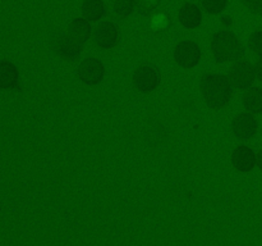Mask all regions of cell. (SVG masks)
Wrapping results in <instances>:
<instances>
[{
	"label": "cell",
	"mask_w": 262,
	"mask_h": 246,
	"mask_svg": "<svg viewBox=\"0 0 262 246\" xmlns=\"http://www.w3.org/2000/svg\"><path fill=\"white\" fill-rule=\"evenodd\" d=\"M201 92L205 102L212 109L225 108L232 100L234 86L229 77L220 73H207L201 78Z\"/></svg>",
	"instance_id": "1"
},
{
	"label": "cell",
	"mask_w": 262,
	"mask_h": 246,
	"mask_svg": "<svg viewBox=\"0 0 262 246\" xmlns=\"http://www.w3.org/2000/svg\"><path fill=\"white\" fill-rule=\"evenodd\" d=\"M210 49L215 61L230 63L238 61L245 56L246 48L242 41L235 36L234 32L229 30H219L211 36L210 40Z\"/></svg>",
	"instance_id": "2"
},
{
	"label": "cell",
	"mask_w": 262,
	"mask_h": 246,
	"mask_svg": "<svg viewBox=\"0 0 262 246\" xmlns=\"http://www.w3.org/2000/svg\"><path fill=\"white\" fill-rule=\"evenodd\" d=\"M50 44L54 53L60 56L61 59H66V60H74L83 51V45L74 40L69 35V32H64V31L54 32L51 36Z\"/></svg>",
	"instance_id": "3"
},
{
	"label": "cell",
	"mask_w": 262,
	"mask_h": 246,
	"mask_svg": "<svg viewBox=\"0 0 262 246\" xmlns=\"http://www.w3.org/2000/svg\"><path fill=\"white\" fill-rule=\"evenodd\" d=\"M230 82L237 90H247L252 87L255 84L256 78V69L255 64L251 63L250 60L241 59V60L234 61L228 72Z\"/></svg>",
	"instance_id": "4"
},
{
	"label": "cell",
	"mask_w": 262,
	"mask_h": 246,
	"mask_svg": "<svg viewBox=\"0 0 262 246\" xmlns=\"http://www.w3.org/2000/svg\"><path fill=\"white\" fill-rule=\"evenodd\" d=\"M174 60L179 67L186 69L194 68L202 56L201 46L193 40L179 41L174 48Z\"/></svg>",
	"instance_id": "5"
},
{
	"label": "cell",
	"mask_w": 262,
	"mask_h": 246,
	"mask_svg": "<svg viewBox=\"0 0 262 246\" xmlns=\"http://www.w3.org/2000/svg\"><path fill=\"white\" fill-rule=\"evenodd\" d=\"M105 69L104 63L100 59L90 56V58L83 59L77 67L76 74L81 82L89 86H96L100 82H102L105 77Z\"/></svg>",
	"instance_id": "6"
},
{
	"label": "cell",
	"mask_w": 262,
	"mask_h": 246,
	"mask_svg": "<svg viewBox=\"0 0 262 246\" xmlns=\"http://www.w3.org/2000/svg\"><path fill=\"white\" fill-rule=\"evenodd\" d=\"M132 81L138 91L148 94L158 89L159 84H160V74H159L156 67L151 66V64H143L136 69Z\"/></svg>",
	"instance_id": "7"
},
{
	"label": "cell",
	"mask_w": 262,
	"mask_h": 246,
	"mask_svg": "<svg viewBox=\"0 0 262 246\" xmlns=\"http://www.w3.org/2000/svg\"><path fill=\"white\" fill-rule=\"evenodd\" d=\"M232 131L235 137L241 141H248L256 136L258 131V120L255 114L243 112L235 115L232 120Z\"/></svg>",
	"instance_id": "8"
},
{
	"label": "cell",
	"mask_w": 262,
	"mask_h": 246,
	"mask_svg": "<svg viewBox=\"0 0 262 246\" xmlns=\"http://www.w3.org/2000/svg\"><path fill=\"white\" fill-rule=\"evenodd\" d=\"M94 41L100 49H113L119 41V30L112 20L99 23L94 30Z\"/></svg>",
	"instance_id": "9"
},
{
	"label": "cell",
	"mask_w": 262,
	"mask_h": 246,
	"mask_svg": "<svg viewBox=\"0 0 262 246\" xmlns=\"http://www.w3.org/2000/svg\"><path fill=\"white\" fill-rule=\"evenodd\" d=\"M232 163L237 171L247 173L257 166V154L247 145H239L233 150Z\"/></svg>",
	"instance_id": "10"
},
{
	"label": "cell",
	"mask_w": 262,
	"mask_h": 246,
	"mask_svg": "<svg viewBox=\"0 0 262 246\" xmlns=\"http://www.w3.org/2000/svg\"><path fill=\"white\" fill-rule=\"evenodd\" d=\"M178 20L187 30L199 28L202 23V12L194 3H184L178 12Z\"/></svg>",
	"instance_id": "11"
},
{
	"label": "cell",
	"mask_w": 262,
	"mask_h": 246,
	"mask_svg": "<svg viewBox=\"0 0 262 246\" xmlns=\"http://www.w3.org/2000/svg\"><path fill=\"white\" fill-rule=\"evenodd\" d=\"M68 32L72 37L79 44L84 45L92 35V26L89 19L84 17L74 18L68 27Z\"/></svg>",
	"instance_id": "12"
},
{
	"label": "cell",
	"mask_w": 262,
	"mask_h": 246,
	"mask_svg": "<svg viewBox=\"0 0 262 246\" xmlns=\"http://www.w3.org/2000/svg\"><path fill=\"white\" fill-rule=\"evenodd\" d=\"M19 72L18 68L9 60L0 63V87L4 90H13L18 86Z\"/></svg>",
	"instance_id": "13"
},
{
	"label": "cell",
	"mask_w": 262,
	"mask_h": 246,
	"mask_svg": "<svg viewBox=\"0 0 262 246\" xmlns=\"http://www.w3.org/2000/svg\"><path fill=\"white\" fill-rule=\"evenodd\" d=\"M242 104L252 114H262V87H250L242 95Z\"/></svg>",
	"instance_id": "14"
},
{
	"label": "cell",
	"mask_w": 262,
	"mask_h": 246,
	"mask_svg": "<svg viewBox=\"0 0 262 246\" xmlns=\"http://www.w3.org/2000/svg\"><path fill=\"white\" fill-rule=\"evenodd\" d=\"M82 14L90 22H96L106 15V4L104 0H84L82 3Z\"/></svg>",
	"instance_id": "15"
},
{
	"label": "cell",
	"mask_w": 262,
	"mask_h": 246,
	"mask_svg": "<svg viewBox=\"0 0 262 246\" xmlns=\"http://www.w3.org/2000/svg\"><path fill=\"white\" fill-rule=\"evenodd\" d=\"M136 8H137V2L136 0H114L113 2L114 14L117 17L122 18V19L130 17L136 10Z\"/></svg>",
	"instance_id": "16"
},
{
	"label": "cell",
	"mask_w": 262,
	"mask_h": 246,
	"mask_svg": "<svg viewBox=\"0 0 262 246\" xmlns=\"http://www.w3.org/2000/svg\"><path fill=\"white\" fill-rule=\"evenodd\" d=\"M200 4L205 13L216 15L224 12L228 5V0H200Z\"/></svg>",
	"instance_id": "17"
},
{
	"label": "cell",
	"mask_w": 262,
	"mask_h": 246,
	"mask_svg": "<svg viewBox=\"0 0 262 246\" xmlns=\"http://www.w3.org/2000/svg\"><path fill=\"white\" fill-rule=\"evenodd\" d=\"M248 48L255 55L262 58V30L255 31L248 37Z\"/></svg>",
	"instance_id": "18"
},
{
	"label": "cell",
	"mask_w": 262,
	"mask_h": 246,
	"mask_svg": "<svg viewBox=\"0 0 262 246\" xmlns=\"http://www.w3.org/2000/svg\"><path fill=\"white\" fill-rule=\"evenodd\" d=\"M136 2H137L136 9L142 15L151 14L154 10L158 9L159 4H160V0H136Z\"/></svg>",
	"instance_id": "19"
},
{
	"label": "cell",
	"mask_w": 262,
	"mask_h": 246,
	"mask_svg": "<svg viewBox=\"0 0 262 246\" xmlns=\"http://www.w3.org/2000/svg\"><path fill=\"white\" fill-rule=\"evenodd\" d=\"M151 26H152L154 30H158V31L166 30V28L170 26V19H169V17L166 14H158L152 18Z\"/></svg>",
	"instance_id": "20"
},
{
	"label": "cell",
	"mask_w": 262,
	"mask_h": 246,
	"mask_svg": "<svg viewBox=\"0 0 262 246\" xmlns=\"http://www.w3.org/2000/svg\"><path fill=\"white\" fill-rule=\"evenodd\" d=\"M246 9L250 10L252 14H262V0H239Z\"/></svg>",
	"instance_id": "21"
},
{
	"label": "cell",
	"mask_w": 262,
	"mask_h": 246,
	"mask_svg": "<svg viewBox=\"0 0 262 246\" xmlns=\"http://www.w3.org/2000/svg\"><path fill=\"white\" fill-rule=\"evenodd\" d=\"M255 69H256V76H257V79L260 82H262V58H260L257 61H256Z\"/></svg>",
	"instance_id": "22"
},
{
	"label": "cell",
	"mask_w": 262,
	"mask_h": 246,
	"mask_svg": "<svg viewBox=\"0 0 262 246\" xmlns=\"http://www.w3.org/2000/svg\"><path fill=\"white\" fill-rule=\"evenodd\" d=\"M257 167L262 171V150L257 153Z\"/></svg>",
	"instance_id": "23"
}]
</instances>
